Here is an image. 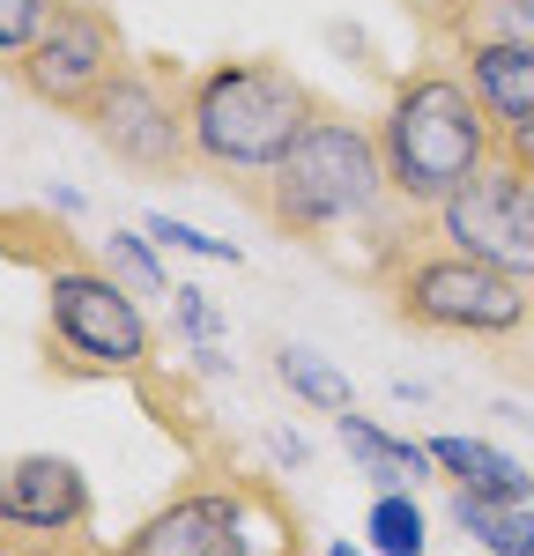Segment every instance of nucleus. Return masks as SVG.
<instances>
[{
	"label": "nucleus",
	"mask_w": 534,
	"mask_h": 556,
	"mask_svg": "<svg viewBox=\"0 0 534 556\" xmlns=\"http://www.w3.org/2000/svg\"><path fill=\"white\" fill-rule=\"evenodd\" d=\"M44 267V342L52 364L67 379H149L156 364V334H149V312L141 290H127L104 260L60 245Z\"/></svg>",
	"instance_id": "423d86ee"
},
{
	"label": "nucleus",
	"mask_w": 534,
	"mask_h": 556,
	"mask_svg": "<svg viewBox=\"0 0 534 556\" xmlns=\"http://www.w3.org/2000/svg\"><path fill=\"white\" fill-rule=\"evenodd\" d=\"M230 193L260 215L275 238H297V245H327L334 230H371V253H386L394 238L416 230V208H400L394 186H386L379 127H364L334 104L312 119V134L267 178H245Z\"/></svg>",
	"instance_id": "f257e3e1"
},
{
	"label": "nucleus",
	"mask_w": 534,
	"mask_h": 556,
	"mask_svg": "<svg viewBox=\"0 0 534 556\" xmlns=\"http://www.w3.org/2000/svg\"><path fill=\"white\" fill-rule=\"evenodd\" d=\"M431 460L453 490H475V497H497V505H527L534 497V475L512 453H497L490 438H431Z\"/></svg>",
	"instance_id": "f8f14e48"
},
{
	"label": "nucleus",
	"mask_w": 534,
	"mask_h": 556,
	"mask_svg": "<svg viewBox=\"0 0 534 556\" xmlns=\"http://www.w3.org/2000/svg\"><path fill=\"white\" fill-rule=\"evenodd\" d=\"M371 290L386 298L400 327L423 334H468V342H512L534 319V282L490 267V260L445 245L431 215H416V230L394 238L386 253H371Z\"/></svg>",
	"instance_id": "20e7f679"
},
{
	"label": "nucleus",
	"mask_w": 534,
	"mask_h": 556,
	"mask_svg": "<svg viewBox=\"0 0 534 556\" xmlns=\"http://www.w3.org/2000/svg\"><path fill=\"white\" fill-rule=\"evenodd\" d=\"M171 319H178V334L193 349H216L223 342V312L208 304V290H193V282H178L171 290Z\"/></svg>",
	"instance_id": "aec40b11"
},
{
	"label": "nucleus",
	"mask_w": 534,
	"mask_h": 556,
	"mask_svg": "<svg viewBox=\"0 0 534 556\" xmlns=\"http://www.w3.org/2000/svg\"><path fill=\"white\" fill-rule=\"evenodd\" d=\"M60 8H67V0H0V60L30 52V45L60 23Z\"/></svg>",
	"instance_id": "a211bd4d"
},
{
	"label": "nucleus",
	"mask_w": 534,
	"mask_h": 556,
	"mask_svg": "<svg viewBox=\"0 0 534 556\" xmlns=\"http://www.w3.org/2000/svg\"><path fill=\"white\" fill-rule=\"evenodd\" d=\"M82 556H312V542L297 505L267 475L201 468L119 542H89Z\"/></svg>",
	"instance_id": "39448f33"
},
{
	"label": "nucleus",
	"mask_w": 534,
	"mask_h": 556,
	"mask_svg": "<svg viewBox=\"0 0 534 556\" xmlns=\"http://www.w3.org/2000/svg\"><path fill=\"white\" fill-rule=\"evenodd\" d=\"M497 156H512L520 172H534V112H527V119H512V127L497 134Z\"/></svg>",
	"instance_id": "412c9836"
},
{
	"label": "nucleus",
	"mask_w": 534,
	"mask_h": 556,
	"mask_svg": "<svg viewBox=\"0 0 534 556\" xmlns=\"http://www.w3.org/2000/svg\"><path fill=\"white\" fill-rule=\"evenodd\" d=\"M379 156H386V186L400 208L431 215L497 156V119L460 83L453 60H423L394 83L386 112H379Z\"/></svg>",
	"instance_id": "7ed1b4c3"
},
{
	"label": "nucleus",
	"mask_w": 534,
	"mask_h": 556,
	"mask_svg": "<svg viewBox=\"0 0 534 556\" xmlns=\"http://www.w3.org/2000/svg\"><path fill=\"white\" fill-rule=\"evenodd\" d=\"M319 556H371V549H349V542H334V549H319Z\"/></svg>",
	"instance_id": "4be33fe9"
},
{
	"label": "nucleus",
	"mask_w": 534,
	"mask_h": 556,
	"mask_svg": "<svg viewBox=\"0 0 534 556\" xmlns=\"http://www.w3.org/2000/svg\"><path fill=\"white\" fill-rule=\"evenodd\" d=\"M275 379L290 386L305 408H319V416H349L356 408V386L319 356V349H297V342H275Z\"/></svg>",
	"instance_id": "4468645a"
},
{
	"label": "nucleus",
	"mask_w": 534,
	"mask_h": 556,
	"mask_svg": "<svg viewBox=\"0 0 534 556\" xmlns=\"http://www.w3.org/2000/svg\"><path fill=\"white\" fill-rule=\"evenodd\" d=\"M89 475L67 453H15L0 475V549L8 556H82L97 534Z\"/></svg>",
	"instance_id": "1a4fd4ad"
},
{
	"label": "nucleus",
	"mask_w": 534,
	"mask_h": 556,
	"mask_svg": "<svg viewBox=\"0 0 534 556\" xmlns=\"http://www.w3.org/2000/svg\"><path fill=\"white\" fill-rule=\"evenodd\" d=\"M319 112H327V97L297 83L282 60H208L186 75L193 156H201V178H216V186L267 178L312 134Z\"/></svg>",
	"instance_id": "f03ea898"
},
{
	"label": "nucleus",
	"mask_w": 534,
	"mask_h": 556,
	"mask_svg": "<svg viewBox=\"0 0 534 556\" xmlns=\"http://www.w3.org/2000/svg\"><path fill=\"white\" fill-rule=\"evenodd\" d=\"M334 438L356 453V468L371 475L379 490H408V482H423V475L438 468L431 460V445H416V438H394V430H379L371 416H334Z\"/></svg>",
	"instance_id": "ddd939ff"
},
{
	"label": "nucleus",
	"mask_w": 534,
	"mask_h": 556,
	"mask_svg": "<svg viewBox=\"0 0 534 556\" xmlns=\"http://www.w3.org/2000/svg\"><path fill=\"white\" fill-rule=\"evenodd\" d=\"M127 60L134 52H127V30H119L112 8H104V0H67L60 23H52L30 52L0 60V67H8V83L23 89L30 104L60 112V119H82Z\"/></svg>",
	"instance_id": "6e6552de"
},
{
	"label": "nucleus",
	"mask_w": 534,
	"mask_h": 556,
	"mask_svg": "<svg viewBox=\"0 0 534 556\" xmlns=\"http://www.w3.org/2000/svg\"><path fill=\"white\" fill-rule=\"evenodd\" d=\"M141 230H149L156 245H171V253H193V260H223V267H238V245H223V238L193 230V223H178V215H141Z\"/></svg>",
	"instance_id": "6ab92c4d"
},
{
	"label": "nucleus",
	"mask_w": 534,
	"mask_h": 556,
	"mask_svg": "<svg viewBox=\"0 0 534 556\" xmlns=\"http://www.w3.org/2000/svg\"><path fill=\"white\" fill-rule=\"evenodd\" d=\"M453 519L490 556H534V513L527 505H497V497H475V490H453Z\"/></svg>",
	"instance_id": "2eb2a0df"
},
{
	"label": "nucleus",
	"mask_w": 534,
	"mask_h": 556,
	"mask_svg": "<svg viewBox=\"0 0 534 556\" xmlns=\"http://www.w3.org/2000/svg\"><path fill=\"white\" fill-rule=\"evenodd\" d=\"M445 52H453L460 83L483 97V112L497 119V134L534 112V45H512V38H453Z\"/></svg>",
	"instance_id": "9b49d317"
},
{
	"label": "nucleus",
	"mask_w": 534,
	"mask_h": 556,
	"mask_svg": "<svg viewBox=\"0 0 534 556\" xmlns=\"http://www.w3.org/2000/svg\"><path fill=\"white\" fill-rule=\"evenodd\" d=\"M149 245H156L149 230H112V238H104V267H112L127 290H141V298H171V282H164V267H156Z\"/></svg>",
	"instance_id": "f3484780"
},
{
	"label": "nucleus",
	"mask_w": 534,
	"mask_h": 556,
	"mask_svg": "<svg viewBox=\"0 0 534 556\" xmlns=\"http://www.w3.org/2000/svg\"><path fill=\"white\" fill-rule=\"evenodd\" d=\"M431 230L445 245H460V253L534 282V172H520L512 156H490L453 201L431 208Z\"/></svg>",
	"instance_id": "9d476101"
},
{
	"label": "nucleus",
	"mask_w": 534,
	"mask_h": 556,
	"mask_svg": "<svg viewBox=\"0 0 534 556\" xmlns=\"http://www.w3.org/2000/svg\"><path fill=\"white\" fill-rule=\"evenodd\" d=\"M364 534H371V556H423V542H431L423 505H416L408 490H379V497H371V519H364Z\"/></svg>",
	"instance_id": "dca6fc26"
},
{
	"label": "nucleus",
	"mask_w": 534,
	"mask_h": 556,
	"mask_svg": "<svg viewBox=\"0 0 534 556\" xmlns=\"http://www.w3.org/2000/svg\"><path fill=\"white\" fill-rule=\"evenodd\" d=\"M82 127L134 178H201L193 119H186V67L171 60H127L82 112Z\"/></svg>",
	"instance_id": "0eeeda50"
}]
</instances>
